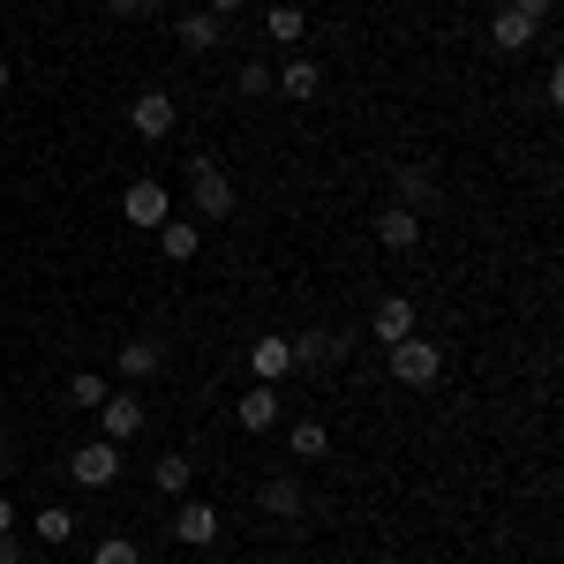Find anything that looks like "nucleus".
<instances>
[{
	"mask_svg": "<svg viewBox=\"0 0 564 564\" xmlns=\"http://www.w3.org/2000/svg\"><path fill=\"white\" fill-rule=\"evenodd\" d=\"M188 204H196V226H218V218L234 212V181H226V166L218 159H188Z\"/></svg>",
	"mask_w": 564,
	"mask_h": 564,
	"instance_id": "obj_1",
	"label": "nucleus"
},
{
	"mask_svg": "<svg viewBox=\"0 0 564 564\" xmlns=\"http://www.w3.org/2000/svg\"><path fill=\"white\" fill-rule=\"evenodd\" d=\"M391 377H399L406 391H430L436 377H444V347H436V339H422V332H406V339L391 347Z\"/></svg>",
	"mask_w": 564,
	"mask_h": 564,
	"instance_id": "obj_2",
	"label": "nucleus"
},
{
	"mask_svg": "<svg viewBox=\"0 0 564 564\" xmlns=\"http://www.w3.org/2000/svg\"><path fill=\"white\" fill-rule=\"evenodd\" d=\"M68 481H76V489H113V481H121V444H106V436L76 444V452H68Z\"/></svg>",
	"mask_w": 564,
	"mask_h": 564,
	"instance_id": "obj_3",
	"label": "nucleus"
},
{
	"mask_svg": "<svg viewBox=\"0 0 564 564\" xmlns=\"http://www.w3.org/2000/svg\"><path fill=\"white\" fill-rule=\"evenodd\" d=\"M121 218H129V226H166V218H174V196H166V181H129V188H121Z\"/></svg>",
	"mask_w": 564,
	"mask_h": 564,
	"instance_id": "obj_4",
	"label": "nucleus"
},
{
	"mask_svg": "<svg viewBox=\"0 0 564 564\" xmlns=\"http://www.w3.org/2000/svg\"><path fill=\"white\" fill-rule=\"evenodd\" d=\"M218 505H204V497H181V512H174V542L181 550H218Z\"/></svg>",
	"mask_w": 564,
	"mask_h": 564,
	"instance_id": "obj_5",
	"label": "nucleus"
},
{
	"mask_svg": "<svg viewBox=\"0 0 564 564\" xmlns=\"http://www.w3.org/2000/svg\"><path fill=\"white\" fill-rule=\"evenodd\" d=\"M174 121H181L174 90H135V98H129V129L135 135H151V143H159V135H174Z\"/></svg>",
	"mask_w": 564,
	"mask_h": 564,
	"instance_id": "obj_6",
	"label": "nucleus"
},
{
	"mask_svg": "<svg viewBox=\"0 0 564 564\" xmlns=\"http://www.w3.org/2000/svg\"><path fill=\"white\" fill-rule=\"evenodd\" d=\"M143 422H151V414H143V399H135V391H106V406H98V436H106V444L143 436Z\"/></svg>",
	"mask_w": 564,
	"mask_h": 564,
	"instance_id": "obj_7",
	"label": "nucleus"
},
{
	"mask_svg": "<svg viewBox=\"0 0 564 564\" xmlns=\"http://www.w3.org/2000/svg\"><path fill=\"white\" fill-rule=\"evenodd\" d=\"M257 512L263 520H308V489L294 475H263L257 481Z\"/></svg>",
	"mask_w": 564,
	"mask_h": 564,
	"instance_id": "obj_8",
	"label": "nucleus"
},
{
	"mask_svg": "<svg viewBox=\"0 0 564 564\" xmlns=\"http://www.w3.org/2000/svg\"><path fill=\"white\" fill-rule=\"evenodd\" d=\"M271 90H279V98H294V106H308V98L324 90V68H316L308 53H286V61L271 68Z\"/></svg>",
	"mask_w": 564,
	"mask_h": 564,
	"instance_id": "obj_9",
	"label": "nucleus"
},
{
	"mask_svg": "<svg viewBox=\"0 0 564 564\" xmlns=\"http://www.w3.org/2000/svg\"><path fill=\"white\" fill-rule=\"evenodd\" d=\"M489 45H497V53H512V61H520L527 45H542V23H527L520 8H505V0H497V15H489Z\"/></svg>",
	"mask_w": 564,
	"mask_h": 564,
	"instance_id": "obj_10",
	"label": "nucleus"
},
{
	"mask_svg": "<svg viewBox=\"0 0 564 564\" xmlns=\"http://www.w3.org/2000/svg\"><path fill=\"white\" fill-rule=\"evenodd\" d=\"M347 332H302V339H294V369H316V377H324V369H339V361H347Z\"/></svg>",
	"mask_w": 564,
	"mask_h": 564,
	"instance_id": "obj_11",
	"label": "nucleus"
},
{
	"mask_svg": "<svg viewBox=\"0 0 564 564\" xmlns=\"http://www.w3.org/2000/svg\"><path fill=\"white\" fill-rule=\"evenodd\" d=\"M391 204H406V212H430V204H436V174L422 166V159L391 166Z\"/></svg>",
	"mask_w": 564,
	"mask_h": 564,
	"instance_id": "obj_12",
	"label": "nucleus"
},
{
	"mask_svg": "<svg viewBox=\"0 0 564 564\" xmlns=\"http://www.w3.org/2000/svg\"><path fill=\"white\" fill-rule=\"evenodd\" d=\"M151 234H159V257L166 263H196L204 257V226H196V218H166V226H151Z\"/></svg>",
	"mask_w": 564,
	"mask_h": 564,
	"instance_id": "obj_13",
	"label": "nucleus"
},
{
	"mask_svg": "<svg viewBox=\"0 0 564 564\" xmlns=\"http://www.w3.org/2000/svg\"><path fill=\"white\" fill-rule=\"evenodd\" d=\"M377 241H384L391 257H406V249L422 241V212H406V204H384V212H377Z\"/></svg>",
	"mask_w": 564,
	"mask_h": 564,
	"instance_id": "obj_14",
	"label": "nucleus"
},
{
	"mask_svg": "<svg viewBox=\"0 0 564 564\" xmlns=\"http://www.w3.org/2000/svg\"><path fill=\"white\" fill-rule=\"evenodd\" d=\"M369 332H377V347H399V339L414 332V302H406V294H384V302L369 308Z\"/></svg>",
	"mask_w": 564,
	"mask_h": 564,
	"instance_id": "obj_15",
	"label": "nucleus"
},
{
	"mask_svg": "<svg viewBox=\"0 0 564 564\" xmlns=\"http://www.w3.org/2000/svg\"><path fill=\"white\" fill-rule=\"evenodd\" d=\"M234 422H241L249 436L279 430V384H257V391H241V406H234Z\"/></svg>",
	"mask_w": 564,
	"mask_h": 564,
	"instance_id": "obj_16",
	"label": "nucleus"
},
{
	"mask_svg": "<svg viewBox=\"0 0 564 564\" xmlns=\"http://www.w3.org/2000/svg\"><path fill=\"white\" fill-rule=\"evenodd\" d=\"M249 369H257V384L294 377V339H279V332H271V339H257V347H249Z\"/></svg>",
	"mask_w": 564,
	"mask_h": 564,
	"instance_id": "obj_17",
	"label": "nucleus"
},
{
	"mask_svg": "<svg viewBox=\"0 0 564 564\" xmlns=\"http://www.w3.org/2000/svg\"><path fill=\"white\" fill-rule=\"evenodd\" d=\"M174 39H181V53H212V45H226V39H218V15H212V8H181Z\"/></svg>",
	"mask_w": 564,
	"mask_h": 564,
	"instance_id": "obj_18",
	"label": "nucleus"
},
{
	"mask_svg": "<svg viewBox=\"0 0 564 564\" xmlns=\"http://www.w3.org/2000/svg\"><path fill=\"white\" fill-rule=\"evenodd\" d=\"M159 369H166V347H159V339H129V347H121V377H129V384H151Z\"/></svg>",
	"mask_w": 564,
	"mask_h": 564,
	"instance_id": "obj_19",
	"label": "nucleus"
},
{
	"mask_svg": "<svg viewBox=\"0 0 564 564\" xmlns=\"http://www.w3.org/2000/svg\"><path fill=\"white\" fill-rule=\"evenodd\" d=\"M263 39H271V45H302L308 39V15H302V8H286V0H271V8H263Z\"/></svg>",
	"mask_w": 564,
	"mask_h": 564,
	"instance_id": "obj_20",
	"label": "nucleus"
},
{
	"mask_svg": "<svg viewBox=\"0 0 564 564\" xmlns=\"http://www.w3.org/2000/svg\"><path fill=\"white\" fill-rule=\"evenodd\" d=\"M286 452H294L302 467H316V459L332 452V430H324V422H294V430H286Z\"/></svg>",
	"mask_w": 564,
	"mask_h": 564,
	"instance_id": "obj_21",
	"label": "nucleus"
},
{
	"mask_svg": "<svg viewBox=\"0 0 564 564\" xmlns=\"http://www.w3.org/2000/svg\"><path fill=\"white\" fill-rule=\"evenodd\" d=\"M151 481H159V497H188V481H196V459H188V452H166V459L151 467Z\"/></svg>",
	"mask_w": 564,
	"mask_h": 564,
	"instance_id": "obj_22",
	"label": "nucleus"
},
{
	"mask_svg": "<svg viewBox=\"0 0 564 564\" xmlns=\"http://www.w3.org/2000/svg\"><path fill=\"white\" fill-rule=\"evenodd\" d=\"M39 542H45V550L76 542V512H68V505H39Z\"/></svg>",
	"mask_w": 564,
	"mask_h": 564,
	"instance_id": "obj_23",
	"label": "nucleus"
},
{
	"mask_svg": "<svg viewBox=\"0 0 564 564\" xmlns=\"http://www.w3.org/2000/svg\"><path fill=\"white\" fill-rule=\"evenodd\" d=\"M106 377H98V369H76V377H68V399H76V406H90V414H98V406H106Z\"/></svg>",
	"mask_w": 564,
	"mask_h": 564,
	"instance_id": "obj_24",
	"label": "nucleus"
},
{
	"mask_svg": "<svg viewBox=\"0 0 564 564\" xmlns=\"http://www.w3.org/2000/svg\"><path fill=\"white\" fill-rule=\"evenodd\" d=\"M234 90H241V98H271V61H241V68H234Z\"/></svg>",
	"mask_w": 564,
	"mask_h": 564,
	"instance_id": "obj_25",
	"label": "nucleus"
},
{
	"mask_svg": "<svg viewBox=\"0 0 564 564\" xmlns=\"http://www.w3.org/2000/svg\"><path fill=\"white\" fill-rule=\"evenodd\" d=\"M90 564H143V550H135L129 534H106V542L90 550Z\"/></svg>",
	"mask_w": 564,
	"mask_h": 564,
	"instance_id": "obj_26",
	"label": "nucleus"
},
{
	"mask_svg": "<svg viewBox=\"0 0 564 564\" xmlns=\"http://www.w3.org/2000/svg\"><path fill=\"white\" fill-rule=\"evenodd\" d=\"M505 8H520L527 23H550V15H557V0H505Z\"/></svg>",
	"mask_w": 564,
	"mask_h": 564,
	"instance_id": "obj_27",
	"label": "nucleus"
},
{
	"mask_svg": "<svg viewBox=\"0 0 564 564\" xmlns=\"http://www.w3.org/2000/svg\"><path fill=\"white\" fill-rule=\"evenodd\" d=\"M106 8H113V15H159L166 0H106Z\"/></svg>",
	"mask_w": 564,
	"mask_h": 564,
	"instance_id": "obj_28",
	"label": "nucleus"
},
{
	"mask_svg": "<svg viewBox=\"0 0 564 564\" xmlns=\"http://www.w3.org/2000/svg\"><path fill=\"white\" fill-rule=\"evenodd\" d=\"M204 8H212L218 23H226V15H241V8H249V0H204Z\"/></svg>",
	"mask_w": 564,
	"mask_h": 564,
	"instance_id": "obj_29",
	"label": "nucleus"
},
{
	"mask_svg": "<svg viewBox=\"0 0 564 564\" xmlns=\"http://www.w3.org/2000/svg\"><path fill=\"white\" fill-rule=\"evenodd\" d=\"M0 564H23V542L15 534H0Z\"/></svg>",
	"mask_w": 564,
	"mask_h": 564,
	"instance_id": "obj_30",
	"label": "nucleus"
},
{
	"mask_svg": "<svg viewBox=\"0 0 564 564\" xmlns=\"http://www.w3.org/2000/svg\"><path fill=\"white\" fill-rule=\"evenodd\" d=\"M0 534H15V505L8 497H0Z\"/></svg>",
	"mask_w": 564,
	"mask_h": 564,
	"instance_id": "obj_31",
	"label": "nucleus"
},
{
	"mask_svg": "<svg viewBox=\"0 0 564 564\" xmlns=\"http://www.w3.org/2000/svg\"><path fill=\"white\" fill-rule=\"evenodd\" d=\"M166 8H204V0H166Z\"/></svg>",
	"mask_w": 564,
	"mask_h": 564,
	"instance_id": "obj_32",
	"label": "nucleus"
},
{
	"mask_svg": "<svg viewBox=\"0 0 564 564\" xmlns=\"http://www.w3.org/2000/svg\"><path fill=\"white\" fill-rule=\"evenodd\" d=\"M0 467H8V430H0Z\"/></svg>",
	"mask_w": 564,
	"mask_h": 564,
	"instance_id": "obj_33",
	"label": "nucleus"
},
{
	"mask_svg": "<svg viewBox=\"0 0 564 564\" xmlns=\"http://www.w3.org/2000/svg\"><path fill=\"white\" fill-rule=\"evenodd\" d=\"M0 90H8V61H0Z\"/></svg>",
	"mask_w": 564,
	"mask_h": 564,
	"instance_id": "obj_34",
	"label": "nucleus"
},
{
	"mask_svg": "<svg viewBox=\"0 0 564 564\" xmlns=\"http://www.w3.org/2000/svg\"><path fill=\"white\" fill-rule=\"evenodd\" d=\"M369 564H399V557H369Z\"/></svg>",
	"mask_w": 564,
	"mask_h": 564,
	"instance_id": "obj_35",
	"label": "nucleus"
},
{
	"mask_svg": "<svg viewBox=\"0 0 564 564\" xmlns=\"http://www.w3.org/2000/svg\"><path fill=\"white\" fill-rule=\"evenodd\" d=\"M475 8H497V0H475Z\"/></svg>",
	"mask_w": 564,
	"mask_h": 564,
	"instance_id": "obj_36",
	"label": "nucleus"
},
{
	"mask_svg": "<svg viewBox=\"0 0 564 564\" xmlns=\"http://www.w3.org/2000/svg\"><path fill=\"white\" fill-rule=\"evenodd\" d=\"M257 564H279V557H257Z\"/></svg>",
	"mask_w": 564,
	"mask_h": 564,
	"instance_id": "obj_37",
	"label": "nucleus"
}]
</instances>
